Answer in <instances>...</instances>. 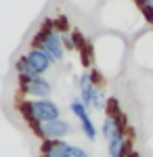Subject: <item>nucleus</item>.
<instances>
[{
  "mask_svg": "<svg viewBox=\"0 0 153 157\" xmlns=\"http://www.w3.org/2000/svg\"><path fill=\"white\" fill-rule=\"evenodd\" d=\"M143 2H147V4H149V6L153 9V0H143Z\"/></svg>",
  "mask_w": 153,
  "mask_h": 157,
  "instance_id": "14",
  "label": "nucleus"
},
{
  "mask_svg": "<svg viewBox=\"0 0 153 157\" xmlns=\"http://www.w3.org/2000/svg\"><path fill=\"white\" fill-rule=\"evenodd\" d=\"M101 134H103V138H105L107 143L113 140V138H118V136L128 134L124 113H118V115H105V120H103V124H101Z\"/></svg>",
  "mask_w": 153,
  "mask_h": 157,
  "instance_id": "7",
  "label": "nucleus"
},
{
  "mask_svg": "<svg viewBox=\"0 0 153 157\" xmlns=\"http://www.w3.org/2000/svg\"><path fill=\"white\" fill-rule=\"evenodd\" d=\"M53 25H55V29H57L59 34H69V21H67L65 15H57V17L53 19Z\"/></svg>",
  "mask_w": 153,
  "mask_h": 157,
  "instance_id": "11",
  "label": "nucleus"
},
{
  "mask_svg": "<svg viewBox=\"0 0 153 157\" xmlns=\"http://www.w3.org/2000/svg\"><path fill=\"white\" fill-rule=\"evenodd\" d=\"M15 71H17V78H36L38 75L34 71V67L29 65V61L25 59V55L17 57V61H15Z\"/></svg>",
  "mask_w": 153,
  "mask_h": 157,
  "instance_id": "10",
  "label": "nucleus"
},
{
  "mask_svg": "<svg viewBox=\"0 0 153 157\" xmlns=\"http://www.w3.org/2000/svg\"><path fill=\"white\" fill-rule=\"evenodd\" d=\"M32 134H34L36 138H40V143L42 140H65L71 132H73V128H71V124L67 120H53V121H44V124H32V126H27Z\"/></svg>",
  "mask_w": 153,
  "mask_h": 157,
  "instance_id": "3",
  "label": "nucleus"
},
{
  "mask_svg": "<svg viewBox=\"0 0 153 157\" xmlns=\"http://www.w3.org/2000/svg\"><path fill=\"white\" fill-rule=\"evenodd\" d=\"M69 111L76 115V120L80 121V130H82L84 136H86L88 140H96V134H99V130H96V126H94L92 117H90V113H88V107H86L82 101H80V97H78V98H71Z\"/></svg>",
  "mask_w": 153,
  "mask_h": 157,
  "instance_id": "5",
  "label": "nucleus"
},
{
  "mask_svg": "<svg viewBox=\"0 0 153 157\" xmlns=\"http://www.w3.org/2000/svg\"><path fill=\"white\" fill-rule=\"evenodd\" d=\"M17 88L21 98H50L53 94V82L44 75L36 78H17Z\"/></svg>",
  "mask_w": 153,
  "mask_h": 157,
  "instance_id": "4",
  "label": "nucleus"
},
{
  "mask_svg": "<svg viewBox=\"0 0 153 157\" xmlns=\"http://www.w3.org/2000/svg\"><path fill=\"white\" fill-rule=\"evenodd\" d=\"M128 157H145V155H141L139 151H130V155H128Z\"/></svg>",
  "mask_w": 153,
  "mask_h": 157,
  "instance_id": "13",
  "label": "nucleus"
},
{
  "mask_svg": "<svg viewBox=\"0 0 153 157\" xmlns=\"http://www.w3.org/2000/svg\"><path fill=\"white\" fill-rule=\"evenodd\" d=\"M134 59L145 69H153V32L143 34L134 44Z\"/></svg>",
  "mask_w": 153,
  "mask_h": 157,
  "instance_id": "6",
  "label": "nucleus"
},
{
  "mask_svg": "<svg viewBox=\"0 0 153 157\" xmlns=\"http://www.w3.org/2000/svg\"><path fill=\"white\" fill-rule=\"evenodd\" d=\"M130 151H132V140H130L128 134L118 136V138H113V140L107 143V153H109V157H128Z\"/></svg>",
  "mask_w": 153,
  "mask_h": 157,
  "instance_id": "9",
  "label": "nucleus"
},
{
  "mask_svg": "<svg viewBox=\"0 0 153 157\" xmlns=\"http://www.w3.org/2000/svg\"><path fill=\"white\" fill-rule=\"evenodd\" d=\"M29 46L46 52L55 63H61V61L65 59V48H63V42H61V34L55 29L53 19H44L40 23V27L36 29V34L32 36Z\"/></svg>",
  "mask_w": 153,
  "mask_h": 157,
  "instance_id": "2",
  "label": "nucleus"
},
{
  "mask_svg": "<svg viewBox=\"0 0 153 157\" xmlns=\"http://www.w3.org/2000/svg\"><path fill=\"white\" fill-rule=\"evenodd\" d=\"M61 42H63V48H65V52L67 50H76V42H73V36L69 34H61Z\"/></svg>",
  "mask_w": 153,
  "mask_h": 157,
  "instance_id": "12",
  "label": "nucleus"
},
{
  "mask_svg": "<svg viewBox=\"0 0 153 157\" xmlns=\"http://www.w3.org/2000/svg\"><path fill=\"white\" fill-rule=\"evenodd\" d=\"M23 55H25V59L29 61V65L34 67V71L38 73V75H46V73L53 69V65H55V61L50 59L46 52H42L40 48H32V46H29Z\"/></svg>",
  "mask_w": 153,
  "mask_h": 157,
  "instance_id": "8",
  "label": "nucleus"
},
{
  "mask_svg": "<svg viewBox=\"0 0 153 157\" xmlns=\"http://www.w3.org/2000/svg\"><path fill=\"white\" fill-rule=\"evenodd\" d=\"M17 113L21 115V120L32 126V124H44L61 117V107L53 98H17L15 103Z\"/></svg>",
  "mask_w": 153,
  "mask_h": 157,
  "instance_id": "1",
  "label": "nucleus"
},
{
  "mask_svg": "<svg viewBox=\"0 0 153 157\" xmlns=\"http://www.w3.org/2000/svg\"><path fill=\"white\" fill-rule=\"evenodd\" d=\"M151 27H153V25H151Z\"/></svg>",
  "mask_w": 153,
  "mask_h": 157,
  "instance_id": "15",
  "label": "nucleus"
}]
</instances>
